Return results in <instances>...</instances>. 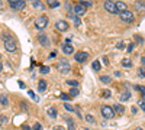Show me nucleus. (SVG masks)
<instances>
[{"mask_svg": "<svg viewBox=\"0 0 145 130\" xmlns=\"http://www.w3.org/2000/svg\"><path fill=\"white\" fill-rule=\"evenodd\" d=\"M57 68L60 72H63V74H67V72H70V62L67 61V59H58V65H57Z\"/></svg>", "mask_w": 145, "mask_h": 130, "instance_id": "nucleus-1", "label": "nucleus"}, {"mask_svg": "<svg viewBox=\"0 0 145 130\" xmlns=\"http://www.w3.org/2000/svg\"><path fill=\"white\" fill-rule=\"evenodd\" d=\"M47 25H48V17L47 16H39L38 19H35V28L38 29V31L45 29Z\"/></svg>", "mask_w": 145, "mask_h": 130, "instance_id": "nucleus-2", "label": "nucleus"}, {"mask_svg": "<svg viewBox=\"0 0 145 130\" xmlns=\"http://www.w3.org/2000/svg\"><path fill=\"white\" fill-rule=\"evenodd\" d=\"M119 17L122 19L123 22H126V23H132L133 22V13L131 12V10H123V12L119 13Z\"/></svg>", "mask_w": 145, "mask_h": 130, "instance_id": "nucleus-3", "label": "nucleus"}, {"mask_svg": "<svg viewBox=\"0 0 145 130\" xmlns=\"http://www.w3.org/2000/svg\"><path fill=\"white\" fill-rule=\"evenodd\" d=\"M7 2H9L10 7H12L13 10H20L26 6V3L23 0H7Z\"/></svg>", "mask_w": 145, "mask_h": 130, "instance_id": "nucleus-4", "label": "nucleus"}, {"mask_svg": "<svg viewBox=\"0 0 145 130\" xmlns=\"http://www.w3.org/2000/svg\"><path fill=\"white\" fill-rule=\"evenodd\" d=\"M104 9L109 13H119V10H118V7H116V3H115L113 0H106V2H104Z\"/></svg>", "mask_w": 145, "mask_h": 130, "instance_id": "nucleus-5", "label": "nucleus"}, {"mask_svg": "<svg viewBox=\"0 0 145 130\" xmlns=\"http://www.w3.org/2000/svg\"><path fill=\"white\" fill-rule=\"evenodd\" d=\"M102 116L104 119H112L115 116V110L109 105H104V107H102Z\"/></svg>", "mask_w": 145, "mask_h": 130, "instance_id": "nucleus-6", "label": "nucleus"}, {"mask_svg": "<svg viewBox=\"0 0 145 130\" xmlns=\"http://www.w3.org/2000/svg\"><path fill=\"white\" fill-rule=\"evenodd\" d=\"M86 9H87V7H86L84 3H77L76 6L72 7V12L76 13L77 16H83L86 13Z\"/></svg>", "mask_w": 145, "mask_h": 130, "instance_id": "nucleus-7", "label": "nucleus"}, {"mask_svg": "<svg viewBox=\"0 0 145 130\" xmlns=\"http://www.w3.org/2000/svg\"><path fill=\"white\" fill-rule=\"evenodd\" d=\"M4 48H6V51H9V52H15L16 51V43L13 42L12 38L7 39V40H4Z\"/></svg>", "mask_w": 145, "mask_h": 130, "instance_id": "nucleus-8", "label": "nucleus"}, {"mask_svg": "<svg viewBox=\"0 0 145 130\" xmlns=\"http://www.w3.org/2000/svg\"><path fill=\"white\" fill-rule=\"evenodd\" d=\"M74 58H76L77 62H86L88 58V54L87 52H77V54H74Z\"/></svg>", "mask_w": 145, "mask_h": 130, "instance_id": "nucleus-9", "label": "nucleus"}, {"mask_svg": "<svg viewBox=\"0 0 145 130\" xmlns=\"http://www.w3.org/2000/svg\"><path fill=\"white\" fill-rule=\"evenodd\" d=\"M55 28H57L60 32H65V31H68V23H67L65 20H58Z\"/></svg>", "mask_w": 145, "mask_h": 130, "instance_id": "nucleus-10", "label": "nucleus"}, {"mask_svg": "<svg viewBox=\"0 0 145 130\" xmlns=\"http://www.w3.org/2000/svg\"><path fill=\"white\" fill-rule=\"evenodd\" d=\"M38 40H39V43H41L42 46H48V45H49V39L47 38L45 33H39L38 35Z\"/></svg>", "mask_w": 145, "mask_h": 130, "instance_id": "nucleus-11", "label": "nucleus"}, {"mask_svg": "<svg viewBox=\"0 0 145 130\" xmlns=\"http://www.w3.org/2000/svg\"><path fill=\"white\" fill-rule=\"evenodd\" d=\"M63 52H64V54H67V55H70V54H74V48L71 46V43H64Z\"/></svg>", "mask_w": 145, "mask_h": 130, "instance_id": "nucleus-12", "label": "nucleus"}, {"mask_svg": "<svg viewBox=\"0 0 145 130\" xmlns=\"http://www.w3.org/2000/svg\"><path fill=\"white\" fill-rule=\"evenodd\" d=\"M38 90L41 91V93H44V91L47 90V81H45V80H39V82H38Z\"/></svg>", "mask_w": 145, "mask_h": 130, "instance_id": "nucleus-13", "label": "nucleus"}, {"mask_svg": "<svg viewBox=\"0 0 145 130\" xmlns=\"http://www.w3.org/2000/svg\"><path fill=\"white\" fill-rule=\"evenodd\" d=\"M129 98H131V93H129V91H123V93L120 94V97H119L120 101H128Z\"/></svg>", "mask_w": 145, "mask_h": 130, "instance_id": "nucleus-14", "label": "nucleus"}, {"mask_svg": "<svg viewBox=\"0 0 145 130\" xmlns=\"http://www.w3.org/2000/svg\"><path fill=\"white\" fill-rule=\"evenodd\" d=\"M47 4L51 9H55V7L60 6V2H58V0H47Z\"/></svg>", "mask_w": 145, "mask_h": 130, "instance_id": "nucleus-15", "label": "nucleus"}, {"mask_svg": "<svg viewBox=\"0 0 145 130\" xmlns=\"http://www.w3.org/2000/svg\"><path fill=\"white\" fill-rule=\"evenodd\" d=\"M31 4L36 9H44V4L41 3V0H31Z\"/></svg>", "mask_w": 145, "mask_h": 130, "instance_id": "nucleus-16", "label": "nucleus"}, {"mask_svg": "<svg viewBox=\"0 0 145 130\" xmlns=\"http://www.w3.org/2000/svg\"><path fill=\"white\" fill-rule=\"evenodd\" d=\"M116 7H118V10H119V13L123 12V10H128V9H126L128 6H126L123 2H116Z\"/></svg>", "mask_w": 145, "mask_h": 130, "instance_id": "nucleus-17", "label": "nucleus"}, {"mask_svg": "<svg viewBox=\"0 0 145 130\" xmlns=\"http://www.w3.org/2000/svg\"><path fill=\"white\" fill-rule=\"evenodd\" d=\"M113 110L118 113V114H122V113L125 111V108H123V105H120V104H115V105H113Z\"/></svg>", "mask_w": 145, "mask_h": 130, "instance_id": "nucleus-18", "label": "nucleus"}, {"mask_svg": "<svg viewBox=\"0 0 145 130\" xmlns=\"http://www.w3.org/2000/svg\"><path fill=\"white\" fill-rule=\"evenodd\" d=\"M120 64H122V67H125V68H131V67H132V61H131V59H122V62H120Z\"/></svg>", "mask_w": 145, "mask_h": 130, "instance_id": "nucleus-19", "label": "nucleus"}, {"mask_svg": "<svg viewBox=\"0 0 145 130\" xmlns=\"http://www.w3.org/2000/svg\"><path fill=\"white\" fill-rule=\"evenodd\" d=\"M0 103H2V105H7L9 104V98H7V96H0Z\"/></svg>", "mask_w": 145, "mask_h": 130, "instance_id": "nucleus-20", "label": "nucleus"}, {"mask_svg": "<svg viewBox=\"0 0 145 130\" xmlns=\"http://www.w3.org/2000/svg\"><path fill=\"white\" fill-rule=\"evenodd\" d=\"M92 68L94 69V71H100V68H102L100 62H99V61H94V62H93V65H92Z\"/></svg>", "mask_w": 145, "mask_h": 130, "instance_id": "nucleus-21", "label": "nucleus"}, {"mask_svg": "<svg viewBox=\"0 0 145 130\" xmlns=\"http://www.w3.org/2000/svg\"><path fill=\"white\" fill-rule=\"evenodd\" d=\"M28 94H29V97H31L32 100H35V103H38V101H39V97H38V96H35L34 91H28Z\"/></svg>", "mask_w": 145, "mask_h": 130, "instance_id": "nucleus-22", "label": "nucleus"}, {"mask_svg": "<svg viewBox=\"0 0 145 130\" xmlns=\"http://www.w3.org/2000/svg\"><path fill=\"white\" fill-rule=\"evenodd\" d=\"M100 81H102V82H104V84H109L112 81V78L107 77V75H103V77H100Z\"/></svg>", "mask_w": 145, "mask_h": 130, "instance_id": "nucleus-23", "label": "nucleus"}, {"mask_svg": "<svg viewBox=\"0 0 145 130\" xmlns=\"http://www.w3.org/2000/svg\"><path fill=\"white\" fill-rule=\"evenodd\" d=\"M70 96L71 97L79 96V88H70Z\"/></svg>", "mask_w": 145, "mask_h": 130, "instance_id": "nucleus-24", "label": "nucleus"}, {"mask_svg": "<svg viewBox=\"0 0 145 130\" xmlns=\"http://www.w3.org/2000/svg\"><path fill=\"white\" fill-rule=\"evenodd\" d=\"M67 127H68V130H76V126H74V121L72 120H67Z\"/></svg>", "mask_w": 145, "mask_h": 130, "instance_id": "nucleus-25", "label": "nucleus"}, {"mask_svg": "<svg viewBox=\"0 0 145 130\" xmlns=\"http://www.w3.org/2000/svg\"><path fill=\"white\" fill-rule=\"evenodd\" d=\"M70 97H71V96H70V94H65V93H61V94H60V98L64 100V101H68Z\"/></svg>", "mask_w": 145, "mask_h": 130, "instance_id": "nucleus-26", "label": "nucleus"}, {"mask_svg": "<svg viewBox=\"0 0 145 130\" xmlns=\"http://www.w3.org/2000/svg\"><path fill=\"white\" fill-rule=\"evenodd\" d=\"M48 114H49L52 119H55V117H57V111H55V108H49V110H48Z\"/></svg>", "mask_w": 145, "mask_h": 130, "instance_id": "nucleus-27", "label": "nucleus"}, {"mask_svg": "<svg viewBox=\"0 0 145 130\" xmlns=\"http://www.w3.org/2000/svg\"><path fill=\"white\" fill-rule=\"evenodd\" d=\"M138 77L139 78H145V67H144V68H139L138 69Z\"/></svg>", "mask_w": 145, "mask_h": 130, "instance_id": "nucleus-28", "label": "nucleus"}, {"mask_svg": "<svg viewBox=\"0 0 145 130\" xmlns=\"http://www.w3.org/2000/svg\"><path fill=\"white\" fill-rule=\"evenodd\" d=\"M86 121H87V123H94V117H93L92 114H87L86 116Z\"/></svg>", "mask_w": 145, "mask_h": 130, "instance_id": "nucleus-29", "label": "nucleus"}, {"mask_svg": "<svg viewBox=\"0 0 145 130\" xmlns=\"http://www.w3.org/2000/svg\"><path fill=\"white\" fill-rule=\"evenodd\" d=\"M6 123H7V117L2 114V116H0V124H2V126H4Z\"/></svg>", "mask_w": 145, "mask_h": 130, "instance_id": "nucleus-30", "label": "nucleus"}, {"mask_svg": "<svg viewBox=\"0 0 145 130\" xmlns=\"http://www.w3.org/2000/svg\"><path fill=\"white\" fill-rule=\"evenodd\" d=\"M67 84L71 85V87H77V85H79V82H77L76 80H68V81H67Z\"/></svg>", "mask_w": 145, "mask_h": 130, "instance_id": "nucleus-31", "label": "nucleus"}, {"mask_svg": "<svg viewBox=\"0 0 145 130\" xmlns=\"http://www.w3.org/2000/svg\"><path fill=\"white\" fill-rule=\"evenodd\" d=\"M139 108H141L142 111H145V100H139Z\"/></svg>", "mask_w": 145, "mask_h": 130, "instance_id": "nucleus-32", "label": "nucleus"}, {"mask_svg": "<svg viewBox=\"0 0 145 130\" xmlns=\"http://www.w3.org/2000/svg\"><path fill=\"white\" fill-rule=\"evenodd\" d=\"M32 130H42L41 123H35V124H34V127H32Z\"/></svg>", "mask_w": 145, "mask_h": 130, "instance_id": "nucleus-33", "label": "nucleus"}, {"mask_svg": "<svg viewBox=\"0 0 145 130\" xmlns=\"http://www.w3.org/2000/svg\"><path fill=\"white\" fill-rule=\"evenodd\" d=\"M41 72H42V74H48V72H49V67H42Z\"/></svg>", "mask_w": 145, "mask_h": 130, "instance_id": "nucleus-34", "label": "nucleus"}, {"mask_svg": "<svg viewBox=\"0 0 145 130\" xmlns=\"http://www.w3.org/2000/svg\"><path fill=\"white\" fill-rule=\"evenodd\" d=\"M64 107H65V110H68V111H72V110H74V108H72V105H70L68 103H65V104H64Z\"/></svg>", "mask_w": 145, "mask_h": 130, "instance_id": "nucleus-35", "label": "nucleus"}, {"mask_svg": "<svg viewBox=\"0 0 145 130\" xmlns=\"http://www.w3.org/2000/svg\"><path fill=\"white\" fill-rule=\"evenodd\" d=\"M136 9H138V10H139V9H141V10H145V4H139V3H138V4H136Z\"/></svg>", "mask_w": 145, "mask_h": 130, "instance_id": "nucleus-36", "label": "nucleus"}, {"mask_svg": "<svg viewBox=\"0 0 145 130\" xmlns=\"http://www.w3.org/2000/svg\"><path fill=\"white\" fill-rule=\"evenodd\" d=\"M116 46H118V49H123V46H125V43H123V42H119V43L116 45Z\"/></svg>", "mask_w": 145, "mask_h": 130, "instance_id": "nucleus-37", "label": "nucleus"}, {"mask_svg": "<svg viewBox=\"0 0 145 130\" xmlns=\"http://www.w3.org/2000/svg\"><path fill=\"white\" fill-rule=\"evenodd\" d=\"M103 97H110V91H109V90H106V91L103 93Z\"/></svg>", "mask_w": 145, "mask_h": 130, "instance_id": "nucleus-38", "label": "nucleus"}, {"mask_svg": "<svg viewBox=\"0 0 145 130\" xmlns=\"http://www.w3.org/2000/svg\"><path fill=\"white\" fill-rule=\"evenodd\" d=\"M132 49H133V43H131L129 46H128V52H132Z\"/></svg>", "mask_w": 145, "mask_h": 130, "instance_id": "nucleus-39", "label": "nucleus"}, {"mask_svg": "<svg viewBox=\"0 0 145 130\" xmlns=\"http://www.w3.org/2000/svg\"><path fill=\"white\" fill-rule=\"evenodd\" d=\"M22 130H32V129L28 126V124H25V126H22Z\"/></svg>", "mask_w": 145, "mask_h": 130, "instance_id": "nucleus-40", "label": "nucleus"}, {"mask_svg": "<svg viewBox=\"0 0 145 130\" xmlns=\"http://www.w3.org/2000/svg\"><path fill=\"white\" fill-rule=\"evenodd\" d=\"M74 25H76V26H80V19H79V17L74 20Z\"/></svg>", "mask_w": 145, "mask_h": 130, "instance_id": "nucleus-41", "label": "nucleus"}, {"mask_svg": "<svg viewBox=\"0 0 145 130\" xmlns=\"http://www.w3.org/2000/svg\"><path fill=\"white\" fill-rule=\"evenodd\" d=\"M18 84H19V87H20V88H25V84H23L22 81H19V82H18Z\"/></svg>", "mask_w": 145, "mask_h": 130, "instance_id": "nucleus-42", "label": "nucleus"}, {"mask_svg": "<svg viewBox=\"0 0 145 130\" xmlns=\"http://www.w3.org/2000/svg\"><path fill=\"white\" fill-rule=\"evenodd\" d=\"M103 62H104V65H107V64H109V59H107L106 56H104V58H103Z\"/></svg>", "mask_w": 145, "mask_h": 130, "instance_id": "nucleus-43", "label": "nucleus"}, {"mask_svg": "<svg viewBox=\"0 0 145 130\" xmlns=\"http://www.w3.org/2000/svg\"><path fill=\"white\" fill-rule=\"evenodd\" d=\"M135 39H136V40H139V43L142 42V38H141V36H138V35H136V36H135Z\"/></svg>", "mask_w": 145, "mask_h": 130, "instance_id": "nucleus-44", "label": "nucleus"}, {"mask_svg": "<svg viewBox=\"0 0 145 130\" xmlns=\"http://www.w3.org/2000/svg\"><path fill=\"white\" fill-rule=\"evenodd\" d=\"M141 62H142V65L145 67V56H142V59H141Z\"/></svg>", "mask_w": 145, "mask_h": 130, "instance_id": "nucleus-45", "label": "nucleus"}, {"mask_svg": "<svg viewBox=\"0 0 145 130\" xmlns=\"http://www.w3.org/2000/svg\"><path fill=\"white\" fill-rule=\"evenodd\" d=\"M54 130H64V129H63V127H60V126H58V127H55Z\"/></svg>", "mask_w": 145, "mask_h": 130, "instance_id": "nucleus-46", "label": "nucleus"}, {"mask_svg": "<svg viewBox=\"0 0 145 130\" xmlns=\"http://www.w3.org/2000/svg\"><path fill=\"white\" fill-rule=\"evenodd\" d=\"M79 2H81V3H86V2H88V0H79Z\"/></svg>", "mask_w": 145, "mask_h": 130, "instance_id": "nucleus-47", "label": "nucleus"}, {"mask_svg": "<svg viewBox=\"0 0 145 130\" xmlns=\"http://www.w3.org/2000/svg\"><path fill=\"white\" fill-rule=\"evenodd\" d=\"M2 7H3V3H2V2H0V9H2Z\"/></svg>", "mask_w": 145, "mask_h": 130, "instance_id": "nucleus-48", "label": "nucleus"}, {"mask_svg": "<svg viewBox=\"0 0 145 130\" xmlns=\"http://www.w3.org/2000/svg\"><path fill=\"white\" fill-rule=\"evenodd\" d=\"M84 130H88V129H84Z\"/></svg>", "mask_w": 145, "mask_h": 130, "instance_id": "nucleus-49", "label": "nucleus"}]
</instances>
